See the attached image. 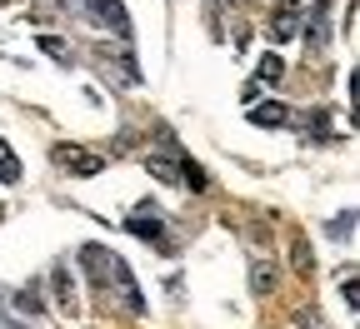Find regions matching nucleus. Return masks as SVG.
<instances>
[{
  "mask_svg": "<svg viewBox=\"0 0 360 329\" xmlns=\"http://www.w3.org/2000/svg\"><path fill=\"white\" fill-rule=\"evenodd\" d=\"M245 115H250V125H260V130H276V125H290V105H281V100H270V105H250Z\"/></svg>",
  "mask_w": 360,
  "mask_h": 329,
  "instance_id": "423d86ee",
  "label": "nucleus"
},
{
  "mask_svg": "<svg viewBox=\"0 0 360 329\" xmlns=\"http://www.w3.org/2000/svg\"><path fill=\"white\" fill-rule=\"evenodd\" d=\"M350 229H355V210H345L340 220H330V224H326L330 240H350Z\"/></svg>",
  "mask_w": 360,
  "mask_h": 329,
  "instance_id": "f8f14e48",
  "label": "nucleus"
},
{
  "mask_svg": "<svg viewBox=\"0 0 360 329\" xmlns=\"http://www.w3.org/2000/svg\"><path fill=\"white\" fill-rule=\"evenodd\" d=\"M80 264H85V274H90V285H120V295H125V309L130 314H146V300H141V285H135V274H130V264L115 255V250H105V245H85L80 250Z\"/></svg>",
  "mask_w": 360,
  "mask_h": 329,
  "instance_id": "f257e3e1",
  "label": "nucleus"
},
{
  "mask_svg": "<svg viewBox=\"0 0 360 329\" xmlns=\"http://www.w3.org/2000/svg\"><path fill=\"white\" fill-rule=\"evenodd\" d=\"M295 30H300V6H295V0H281L276 20H270V35H276V40H290Z\"/></svg>",
  "mask_w": 360,
  "mask_h": 329,
  "instance_id": "0eeeda50",
  "label": "nucleus"
},
{
  "mask_svg": "<svg viewBox=\"0 0 360 329\" xmlns=\"http://www.w3.org/2000/svg\"><path fill=\"white\" fill-rule=\"evenodd\" d=\"M20 180V160H15V150L0 140V184H15Z\"/></svg>",
  "mask_w": 360,
  "mask_h": 329,
  "instance_id": "1a4fd4ad",
  "label": "nucleus"
},
{
  "mask_svg": "<svg viewBox=\"0 0 360 329\" xmlns=\"http://www.w3.org/2000/svg\"><path fill=\"white\" fill-rule=\"evenodd\" d=\"M125 229L141 234V240H150V245H160V240H165V215H160V205H155V200H141V205L130 210Z\"/></svg>",
  "mask_w": 360,
  "mask_h": 329,
  "instance_id": "7ed1b4c3",
  "label": "nucleus"
},
{
  "mask_svg": "<svg viewBox=\"0 0 360 329\" xmlns=\"http://www.w3.org/2000/svg\"><path fill=\"white\" fill-rule=\"evenodd\" d=\"M146 170H150L155 180H165V184H175V165H170V160H146Z\"/></svg>",
  "mask_w": 360,
  "mask_h": 329,
  "instance_id": "2eb2a0df",
  "label": "nucleus"
},
{
  "mask_svg": "<svg viewBox=\"0 0 360 329\" xmlns=\"http://www.w3.org/2000/svg\"><path fill=\"white\" fill-rule=\"evenodd\" d=\"M40 51L51 55V60H60V65H70V45L60 35H40Z\"/></svg>",
  "mask_w": 360,
  "mask_h": 329,
  "instance_id": "9b49d317",
  "label": "nucleus"
},
{
  "mask_svg": "<svg viewBox=\"0 0 360 329\" xmlns=\"http://www.w3.org/2000/svg\"><path fill=\"white\" fill-rule=\"evenodd\" d=\"M285 75V60L281 55H260V80H281Z\"/></svg>",
  "mask_w": 360,
  "mask_h": 329,
  "instance_id": "4468645a",
  "label": "nucleus"
},
{
  "mask_svg": "<svg viewBox=\"0 0 360 329\" xmlns=\"http://www.w3.org/2000/svg\"><path fill=\"white\" fill-rule=\"evenodd\" d=\"M80 6H85L90 25H101V30L120 35V40H130V35H135V30H130V15H125L120 0H80Z\"/></svg>",
  "mask_w": 360,
  "mask_h": 329,
  "instance_id": "f03ea898",
  "label": "nucleus"
},
{
  "mask_svg": "<svg viewBox=\"0 0 360 329\" xmlns=\"http://www.w3.org/2000/svg\"><path fill=\"white\" fill-rule=\"evenodd\" d=\"M250 290H255V295H270V290H276V269L255 260V269H250Z\"/></svg>",
  "mask_w": 360,
  "mask_h": 329,
  "instance_id": "9d476101",
  "label": "nucleus"
},
{
  "mask_svg": "<svg viewBox=\"0 0 360 329\" xmlns=\"http://www.w3.org/2000/svg\"><path fill=\"white\" fill-rule=\"evenodd\" d=\"M51 290H56L60 309H75V304H80V300H75V290H70V269H65V264H56V269H51Z\"/></svg>",
  "mask_w": 360,
  "mask_h": 329,
  "instance_id": "6e6552de",
  "label": "nucleus"
},
{
  "mask_svg": "<svg viewBox=\"0 0 360 329\" xmlns=\"http://www.w3.org/2000/svg\"><path fill=\"white\" fill-rule=\"evenodd\" d=\"M180 170H186V184H191V190H205V184H210L205 170H200L195 160H186V155H180Z\"/></svg>",
  "mask_w": 360,
  "mask_h": 329,
  "instance_id": "ddd939ff",
  "label": "nucleus"
},
{
  "mask_svg": "<svg viewBox=\"0 0 360 329\" xmlns=\"http://www.w3.org/2000/svg\"><path fill=\"white\" fill-rule=\"evenodd\" d=\"M330 11H335V0H315V11H310V25H305V45L315 55L326 51V35H330Z\"/></svg>",
  "mask_w": 360,
  "mask_h": 329,
  "instance_id": "39448f33",
  "label": "nucleus"
},
{
  "mask_svg": "<svg viewBox=\"0 0 360 329\" xmlns=\"http://www.w3.org/2000/svg\"><path fill=\"white\" fill-rule=\"evenodd\" d=\"M51 160H56V165H65L70 175H101V170H105V155L80 150V145H56V150H51Z\"/></svg>",
  "mask_w": 360,
  "mask_h": 329,
  "instance_id": "20e7f679",
  "label": "nucleus"
},
{
  "mask_svg": "<svg viewBox=\"0 0 360 329\" xmlns=\"http://www.w3.org/2000/svg\"><path fill=\"white\" fill-rule=\"evenodd\" d=\"M340 295H345V304L355 309V274H345V285H340Z\"/></svg>",
  "mask_w": 360,
  "mask_h": 329,
  "instance_id": "f3484780",
  "label": "nucleus"
},
{
  "mask_svg": "<svg viewBox=\"0 0 360 329\" xmlns=\"http://www.w3.org/2000/svg\"><path fill=\"white\" fill-rule=\"evenodd\" d=\"M295 269H310V250H305V240H295Z\"/></svg>",
  "mask_w": 360,
  "mask_h": 329,
  "instance_id": "dca6fc26",
  "label": "nucleus"
}]
</instances>
